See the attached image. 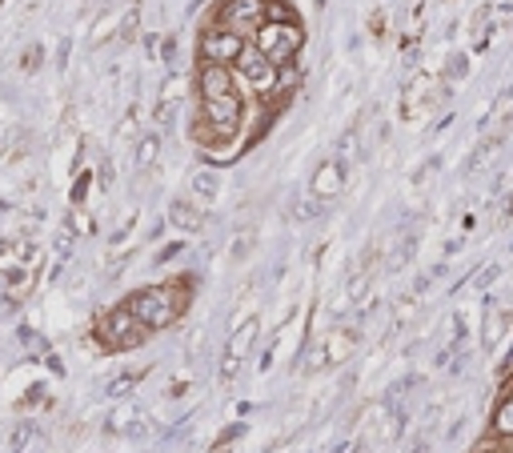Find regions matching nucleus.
I'll use <instances>...</instances> for the list:
<instances>
[{"label":"nucleus","instance_id":"393cba45","mask_svg":"<svg viewBox=\"0 0 513 453\" xmlns=\"http://www.w3.org/2000/svg\"><path fill=\"white\" fill-rule=\"evenodd\" d=\"M28 441H33V426H25V429H16V433H13V449H25Z\"/></svg>","mask_w":513,"mask_h":453},{"label":"nucleus","instance_id":"ddd939ff","mask_svg":"<svg viewBox=\"0 0 513 453\" xmlns=\"http://www.w3.org/2000/svg\"><path fill=\"white\" fill-rule=\"evenodd\" d=\"M301 76H305V69L297 61H285V64H277V81H273V93H281V96H289L301 84Z\"/></svg>","mask_w":513,"mask_h":453},{"label":"nucleus","instance_id":"4be33fe9","mask_svg":"<svg viewBox=\"0 0 513 453\" xmlns=\"http://www.w3.org/2000/svg\"><path fill=\"white\" fill-rule=\"evenodd\" d=\"M89 185H93L89 172H81V177L73 181V205H84V201H89Z\"/></svg>","mask_w":513,"mask_h":453},{"label":"nucleus","instance_id":"4468645a","mask_svg":"<svg viewBox=\"0 0 513 453\" xmlns=\"http://www.w3.org/2000/svg\"><path fill=\"white\" fill-rule=\"evenodd\" d=\"M493 433H498V438H513V385H509L506 398H501L498 413H493Z\"/></svg>","mask_w":513,"mask_h":453},{"label":"nucleus","instance_id":"39448f33","mask_svg":"<svg viewBox=\"0 0 513 453\" xmlns=\"http://www.w3.org/2000/svg\"><path fill=\"white\" fill-rule=\"evenodd\" d=\"M249 36L233 33V28H221V25H209L201 33V61H212V64H233L241 53H245Z\"/></svg>","mask_w":513,"mask_h":453},{"label":"nucleus","instance_id":"bb28decb","mask_svg":"<svg viewBox=\"0 0 513 453\" xmlns=\"http://www.w3.org/2000/svg\"><path fill=\"white\" fill-rule=\"evenodd\" d=\"M317 5H325V0H317Z\"/></svg>","mask_w":513,"mask_h":453},{"label":"nucleus","instance_id":"aec40b11","mask_svg":"<svg viewBox=\"0 0 513 453\" xmlns=\"http://www.w3.org/2000/svg\"><path fill=\"white\" fill-rule=\"evenodd\" d=\"M137 28H141V8H137V5H133V8H129V13H124V21H121V41H124V44H129V41H133V36H137Z\"/></svg>","mask_w":513,"mask_h":453},{"label":"nucleus","instance_id":"9b49d317","mask_svg":"<svg viewBox=\"0 0 513 453\" xmlns=\"http://www.w3.org/2000/svg\"><path fill=\"white\" fill-rule=\"evenodd\" d=\"M169 225L181 229V233H201V229H205V217H201V209L192 205V201L177 197V201L169 205Z\"/></svg>","mask_w":513,"mask_h":453},{"label":"nucleus","instance_id":"6ab92c4d","mask_svg":"<svg viewBox=\"0 0 513 453\" xmlns=\"http://www.w3.org/2000/svg\"><path fill=\"white\" fill-rule=\"evenodd\" d=\"M265 21H297V13L285 0H265Z\"/></svg>","mask_w":513,"mask_h":453},{"label":"nucleus","instance_id":"0eeeda50","mask_svg":"<svg viewBox=\"0 0 513 453\" xmlns=\"http://www.w3.org/2000/svg\"><path fill=\"white\" fill-rule=\"evenodd\" d=\"M261 21H265V0H221L217 5V25L241 36H249Z\"/></svg>","mask_w":513,"mask_h":453},{"label":"nucleus","instance_id":"6e6552de","mask_svg":"<svg viewBox=\"0 0 513 453\" xmlns=\"http://www.w3.org/2000/svg\"><path fill=\"white\" fill-rule=\"evenodd\" d=\"M257 333H261V321L257 317H249L241 330L229 337V345H225V358H221V378H233V373L241 369V361L253 353V345H257Z\"/></svg>","mask_w":513,"mask_h":453},{"label":"nucleus","instance_id":"f03ea898","mask_svg":"<svg viewBox=\"0 0 513 453\" xmlns=\"http://www.w3.org/2000/svg\"><path fill=\"white\" fill-rule=\"evenodd\" d=\"M241 121H245V104H241L237 93L212 96V101H201L197 137L209 141V144H229L241 133Z\"/></svg>","mask_w":513,"mask_h":453},{"label":"nucleus","instance_id":"412c9836","mask_svg":"<svg viewBox=\"0 0 513 453\" xmlns=\"http://www.w3.org/2000/svg\"><path fill=\"white\" fill-rule=\"evenodd\" d=\"M181 253H185V241H169V245H161V253L153 257V261H157V265H169L173 257H181Z\"/></svg>","mask_w":513,"mask_h":453},{"label":"nucleus","instance_id":"f8f14e48","mask_svg":"<svg viewBox=\"0 0 513 453\" xmlns=\"http://www.w3.org/2000/svg\"><path fill=\"white\" fill-rule=\"evenodd\" d=\"M189 192L197 205H212V201L221 197V172L217 169H197L189 177Z\"/></svg>","mask_w":513,"mask_h":453},{"label":"nucleus","instance_id":"dca6fc26","mask_svg":"<svg viewBox=\"0 0 513 453\" xmlns=\"http://www.w3.org/2000/svg\"><path fill=\"white\" fill-rule=\"evenodd\" d=\"M157 153H161V137L157 133H144L137 141V169H153L157 165Z\"/></svg>","mask_w":513,"mask_h":453},{"label":"nucleus","instance_id":"f3484780","mask_svg":"<svg viewBox=\"0 0 513 453\" xmlns=\"http://www.w3.org/2000/svg\"><path fill=\"white\" fill-rule=\"evenodd\" d=\"M506 330H509V313H501V310H493L489 317H486V345H498L501 337H506Z\"/></svg>","mask_w":513,"mask_h":453},{"label":"nucleus","instance_id":"20e7f679","mask_svg":"<svg viewBox=\"0 0 513 453\" xmlns=\"http://www.w3.org/2000/svg\"><path fill=\"white\" fill-rule=\"evenodd\" d=\"M96 337H101V345H109V350H133V345L149 341V330H144L137 317H133L129 305L121 301L96 317Z\"/></svg>","mask_w":513,"mask_h":453},{"label":"nucleus","instance_id":"2eb2a0df","mask_svg":"<svg viewBox=\"0 0 513 453\" xmlns=\"http://www.w3.org/2000/svg\"><path fill=\"white\" fill-rule=\"evenodd\" d=\"M325 205H329V201H317L313 192H309V197H297L293 201V209H289V213H293V221H317V217L325 213Z\"/></svg>","mask_w":513,"mask_h":453},{"label":"nucleus","instance_id":"a211bd4d","mask_svg":"<svg viewBox=\"0 0 513 453\" xmlns=\"http://www.w3.org/2000/svg\"><path fill=\"white\" fill-rule=\"evenodd\" d=\"M177 56H181V44H177V36H164V41H161V64H164V69H177Z\"/></svg>","mask_w":513,"mask_h":453},{"label":"nucleus","instance_id":"a878e982","mask_svg":"<svg viewBox=\"0 0 513 453\" xmlns=\"http://www.w3.org/2000/svg\"><path fill=\"white\" fill-rule=\"evenodd\" d=\"M405 453H429V441H425V438H418V441H413V446L405 449Z\"/></svg>","mask_w":513,"mask_h":453},{"label":"nucleus","instance_id":"423d86ee","mask_svg":"<svg viewBox=\"0 0 513 453\" xmlns=\"http://www.w3.org/2000/svg\"><path fill=\"white\" fill-rule=\"evenodd\" d=\"M233 69H237V76L249 84L253 93H273V81H277V64L269 61L261 48H253V44H245V53L233 61Z\"/></svg>","mask_w":513,"mask_h":453},{"label":"nucleus","instance_id":"f257e3e1","mask_svg":"<svg viewBox=\"0 0 513 453\" xmlns=\"http://www.w3.org/2000/svg\"><path fill=\"white\" fill-rule=\"evenodd\" d=\"M124 305H129L133 317H137L144 330L157 333V330H169V325L189 310V289L177 285V281L144 285V289H137V293H133Z\"/></svg>","mask_w":513,"mask_h":453},{"label":"nucleus","instance_id":"5701e85b","mask_svg":"<svg viewBox=\"0 0 513 453\" xmlns=\"http://www.w3.org/2000/svg\"><path fill=\"white\" fill-rule=\"evenodd\" d=\"M461 73H469V56H466V53H453V56H449V69H445V76H449V81H458Z\"/></svg>","mask_w":513,"mask_h":453},{"label":"nucleus","instance_id":"7ed1b4c3","mask_svg":"<svg viewBox=\"0 0 513 453\" xmlns=\"http://www.w3.org/2000/svg\"><path fill=\"white\" fill-rule=\"evenodd\" d=\"M249 36H253L249 44L261 48V53H265L273 64L297 61V53L305 48V28L297 21H261Z\"/></svg>","mask_w":513,"mask_h":453},{"label":"nucleus","instance_id":"b1692460","mask_svg":"<svg viewBox=\"0 0 513 453\" xmlns=\"http://www.w3.org/2000/svg\"><path fill=\"white\" fill-rule=\"evenodd\" d=\"M41 56H44V48H41V44H33V48L25 53L21 69H25V73H36V69H41Z\"/></svg>","mask_w":513,"mask_h":453},{"label":"nucleus","instance_id":"1a4fd4ad","mask_svg":"<svg viewBox=\"0 0 513 453\" xmlns=\"http://www.w3.org/2000/svg\"><path fill=\"white\" fill-rule=\"evenodd\" d=\"M229 93H237V73H233V64L201 61V69H197V96H201V101H212V96H229Z\"/></svg>","mask_w":513,"mask_h":453},{"label":"nucleus","instance_id":"9d476101","mask_svg":"<svg viewBox=\"0 0 513 453\" xmlns=\"http://www.w3.org/2000/svg\"><path fill=\"white\" fill-rule=\"evenodd\" d=\"M345 189V161L341 157H329L313 169V181H309V192L317 201H337Z\"/></svg>","mask_w":513,"mask_h":453}]
</instances>
